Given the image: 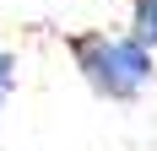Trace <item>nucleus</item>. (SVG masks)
I'll list each match as a JSON object with an SVG mask.
<instances>
[{"instance_id":"obj_2","label":"nucleus","mask_w":157,"mask_h":151,"mask_svg":"<svg viewBox=\"0 0 157 151\" xmlns=\"http://www.w3.org/2000/svg\"><path fill=\"white\" fill-rule=\"evenodd\" d=\"M130 38H141L146 49H157V0H136V11H130Z\"/></svg>"},{"instance_id":"obj_1","label":"nucleus","mask_w":157,"mask_h":151,"mask_svg":"<svg viewBox=\"0 0 157 151\" xmlns=\"http://www.w3.org/2000/svg\"><path fill=\"white\" fill-rule=\"evenodd\" d=\"M71 60L81 81L109 97V103H136L152 87V49L141 38H119V32H71Z\"/></svg>"},{"instance_id":"obj_3","label":"nucleus","mask_w":157,"mask_h":151,"mask_svg":"<svg viewBox=\"0 0 157 151\" xmlns=\"http://www.w3.org/2000/svg\"><path fill=\"white\" fill-rule=\"evenodd\" d=\"M11 87H16V60L6 54V49H0V103L11 97Z\"/></svg>"}]
</instances>
